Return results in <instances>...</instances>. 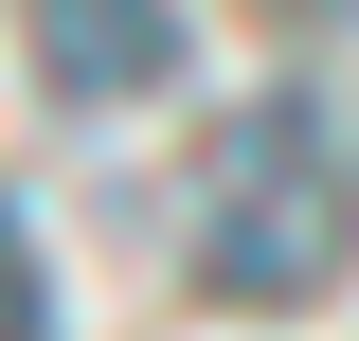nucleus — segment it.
<instances>
[{"mask_svg":"<svg viewBox=\"0 0 359 341\" xmlns=\"http://www.w3.org/2000/svg\"><path fill=\"white\" fill-rule=\"evenodd\" d=\"M359 252V108L341 90H252L198 144V269L216 305H323Z\"/></svg>","mask_w":359,"mask_h":341,"instance_id":"f257e3e1","label":"nucleus"},{"mask_svg":"<svg viewBox=\"0 0 359 341\" xmlns=\"http://www.w3.org/2000/svg\"><path fill=\"white\" fill-rule=\"evenodd\" d=\"M18 36H36V72L72 90V108L180 90V0H18Z\"/></svg>","mask_w":359,"mask_h":341,"instance_id":"f03ea898","label":"nucleus"},{"mask_svg":"<svg viewBox=\"0 0 359 341\" xmlns=\"http://www.w3.org/2000/svg\"><path fill=\"white\" fill-rule=\"evenodd\" d=\"M0 341H54V269H36V215L0 198Z\"/></svg>","mask_w":359,"mask_h":341,"instance_id":"7ed1b4c3","label":"nucleus"},{"mask_svg":"<svg viewBox=\"0 0 359 341\" xmlns=\"http://www.w3.org/2000/svg\"><path fill=\"white\" fill-rule=\"evenodd\" d=\"M252 18H287V36H341V18H359V0H252Z\"/></svg>","mask_w":359,"mask_h":341,"instance_id":"20e7f679","label":"nucleus"}]
</instances>
